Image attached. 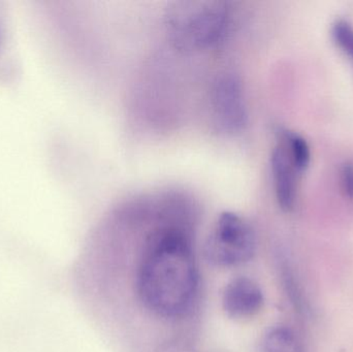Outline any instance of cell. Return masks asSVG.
<instances>
[{"label":"cell","instance_id":"cell-1","mask_svg":"<svg viewBox=\"0 0 353 352\" xmlns=\"http://www.w3.org/2000/svg\"><path fill=\"white\" fill-rule=\"evenodd\" d=\"M145 305L165 318L182 315L197 289V270L190 242L176 227L157 229L149 237L139 272Z\"/></svg>","mask_w":353,"mask_h":352},{"label":"cell","instance_id":"cell-2","mask_svg":"<svg viewBox=\"0 0 353 352\" xmlns=\"http://www.w3.org/2000/svg\"><path fill=\"white\" fill-rule=\"evenodd\" d=\"M230 8L219 0L175 1L165 12V24L174 43L186 50L212 47L221 41L230 24Z\"/></svg>","mask_w":353,"mask_h":352},{"label":"cell","instance_id":"cell-3","mask_svg":"<svg viewBox=\"0 0 353 352\" xmlns=\"http://www.w3.org/2000/svg\"><path fill=\"white\" fill-rule=\"evenodd\" d=\"M255 250L254 231L244 218L232 212H224L218 217L205 245L208 260L224 268L249 262Z\"/></svg>","mask_w":353,"mask_h":352},{"label":"cell","instance_id":"cell-4","mask_svg":"<svg viewBox=\"0 0 353 352\" xmlns=\"http://www.w3.org/2000/svg\"><path fill=\"white\" fill-rule=\"evenodd\" d=\"M211 109L215 125L224 132H240L247 123L242 84L234 74H224L214 83Z\"/></svg>","mask_w":353,"mask_h":352},{"label":"cell","instance_id":"cell-5","mask_svg":"<svg viewBox=\"0 0 353 352\" xmlns=\"http://www.w3.org/2000/svg\"><path fill=\"white\" fill-rule=\"evenodd\" d=\"M271 172L276 200L282 210L290 212L296 200L300 175L284 143L278 138L271 154Z\"/></svg>","mask_w":353,"mask_h":352},{"label":"cell","instance_id":"cell-6","mask_svg":"<svg viewBox=\"0 0 353 352\" xmlns=\"http://www.w3.org/2000/svg\"><path fill=\"white\" fill-rule=\"evenodd\" d=\"M265 303L263 291L247 277L232 279L224 289L222 305L224 311L234 320L250 318L259 313Z\"/></svg>","mask_w":353,"mask_h":352},{"label":"cell","instance_id":"cell-7","mask_svg":"<svg viewBox=\"0 0 353 352\" xmlns=\"http://www.w3.org/2000/svg\"><path fill=\"white\" fill-rule=\"evenodd\" d=\"M278 138L284 143L299 173L308 169L311 163V150L307 141L296 132L281 128L277 132Z\"/></svg>","mask_w":353,"mask_h":352},{"label":"cell","instance_id":"cell-8","mask_svg":"<svg viewBox=\"0 0 353 352\" xmlns=\"http://www.w3.org/2000/svg\"><path fill=\"white\" fill-rule=\"evenodd\" d=\"M263 352H305L296 335L284 327H276L265 334Z\"/></svg>","mask_w":353,"mask_h":352},{"label":"cell","instance_id":"cell-9","mask_svg":"<svg viewBox=\"0 0 353 352\" xmlns=\"http://www.w3.org/2000/svg\"><path fill=\"white\" fill-rule=\"evenodd\" d=\"M332 37L336 45L353 61V26L348 21L340 19L332 27Z\"/></svg>","mask_w":353,"mask_h":352},{"label":"cell","instance_id":"cell-10","mask_svg":"<svg viewBox=\"0 0 353 352\" xmlns=\"http://www.w3.org/2000/svg\"><path fill=\"white\" fill-rule=\"evenodd\" d=\"M340 181L344 196L353 200V163H345L340 171Z\"/></svg>","mask_w":353,"mask_h":352}]
</instances>
